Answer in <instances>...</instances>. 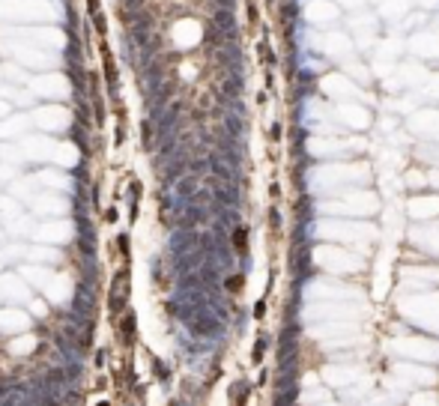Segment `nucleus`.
I'll list each match as a JSON object with an SVG mask.
<instances>
[{"label":"nucleus","mask_w":439,"mask_h":406,"mask_svg":"<svg viewBox=\"0 0 439 406\" xmlns=\"http://www.w3.org/2000/svg\"><path fill=\"white\" fill-rule=\"evenodd\" d=\"M422 6H439V0H419Z\"/></svg>","instance_id":"f03ea898"},{"label":"nucleus","mask_w":439,"mask_h":406,"mask_svg":"<svg viewBox=\"0 0 439 406\" xmlns=\"http://www.w3.org/2000/svg\"><path fill=\"white\" fill-rule=\"evenodd\" d=\"M102 406H108V403H102Z\"/></svg>","instance_id":"20e7f679"},{"label":"nucleus","mask_w":439,"mask_h":406,"mask_svg":"<svg viewBox=\"0 0 439 406\" xmlns=\"http://www.w3.org/2000/svg\"><path fill=\"white\" fill-rule=\"evenodd\" d=\"M344 6H352V9H362L365 6V0H341Z\"/></svg>","instance_id":"f257e3e1"},{"label":"nucleus","mask_w":439,"mask_h":406,"mask_svg":"<svg viewBox=\"0 0 439 406\" xmlns=\"http://www.w3.org/2000/svg\"><path fill=\"white\" fill-rule=\"evenodd\" d=\"M45 406H60V403H57V400H45Z\"/></svg>","instance_id":"7ed1b4c3"}]
</instances>
